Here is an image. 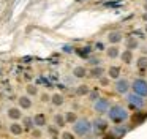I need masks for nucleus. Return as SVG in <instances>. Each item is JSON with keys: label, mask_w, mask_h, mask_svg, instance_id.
<instances>
[{"label": "nucleus", "mask_w": 147, "mask_h": 139, "mask_svg": "<svg viewBox=\"0 0 147 139\" xmlns=\"http://www.w3.org/2000/svg\"><path fill=\"white\" fill-rule=\"evenodd\" d=\"M18 104H19V107L22 111H29V109H32V106H33V100H32V96H29V95H21L19 98H18Z\"/></svg>", "instance_id": "9d476101"}, {"label": "nucleus", "mask_w": 147, "mask_h": 139, "mask_svg": "<svg viewBox=\"0 0 147 139\" xmlns=\"http://www.w3.org/2000/svg\"><path fill=\"white\" fill-rule=\"evenodd\" d=\"M63 103H65V96L62 93H52L51 95V104L52 106H55V107H60V106H63Z\"/></svg>", "instance_id": "412c9836"}, {"label": "nucleus", "mask_w": 147, "mask_h": 139, "mask_svg": "<svg viewBox=\"0 0 147 139\" xmlns=\"http://www.w3.org/2000/svg\"><path fill=\"white\" fill-rule=\"evenodd\" d=\"M144 33H146V35H147V24H146V25H144Z\"/></svg>", "instance_id": "e433bc0d"}, {"label": "nucleus", "mask_w": 147, "mask_h": 139, "mask_svg": "<svg viewBox=\"0 0 147 139\" xmlns=\"http://www.w3.org/2000/svg\"><path fill=\"white\" fill-rule=\"evenodd\" d=\"M127 104L130 109H133L134 112H138V111H142L144 107H146V98L139 96V95L133 93V92H130V93L127 95Z\"/></svg>", "instance_id": "7ed1b4c3"}, {"label": "nucleus", "mask_w": 147, "mask_h": 139, "mask_svg": "<svg viewBox=\"0 0 147 139\" xmlns=\"http://www.w3.org/2000/svg\"><path fill=\"white\" fill-rule=\"evenodd\" d=\"M87 98H89V100L93 103V101H96L100 98V92L96 90V88H92V90L89 92V95H87Z\"/></svg>", "instance_id": "cd10ccee"}, {"label": "nucleus", "mask_w": 147, "mask_h": 139, "mask_svg": "<svg viewBox=\"0 0 147 139\" xmlns=\"http://www.w3.org/2000/svg\"><path fill=\"white\" fill-rule=\"evenodd\" d=\"M123 40H125L123 33H122L120 30H117V28L109 30L108 33H106V41H108V44H120Z\"/></svg>", "instance_id": "6e6552de"}, {"label": "nucleus", "mask_w": 147, "mask_h": 139, "mask_svg": "<svg viewBox=\"0 0 147 139\" xmlns=\"http://www.w3.org/2000/svg\"><path fill=\"white\" fill-rule=\"evenodd\" d=\"M32 136L33 138H40V136H41V131H40V130H32Z\"/></svg>", "instance_id": "2f4dec72"}, {"label": "nucleus", "mask_w": 147, "mask_h": 139, "mask_svg": "<svg viewBox=\"0 0 147 139\" xmlns=\"http://www.w3.org/2000/svg\"><path fill=\"white\" fill-rule=\"evenodd\" d=\"M103 139H117V138H115V136L112 134V133H106V134L103 136Z\"/></svg>", "instance_id": "473e14b6"}, {"label": "nucleus", "mask_w": 147, "mask_h": 139, "mask_svg": "<svg viewBox=\"0 0 147 139\" xmlns=\"http://www.w3.org/2000/svg\"><path fill=\"white\" fill-rule=\"evenodd\" d=\"M7 117L11 120V122H19L22 120V109L18 106H11L7 109Z\"/></svg>", "instance_id": "1a4fd4ad"}, {"label": "nucleus", "mask_w": 147, "mask_h": 139, "mask_svg": "<svg viewBox=\"0 0 147 139\" xmlns=\"http://www.w3.org/2000/svg\"><path fill=\"white\" fill-rule=\"evenodd\" d=\"M73 133L76 134V138H87L92 133V122L86 117H79L76 123H73Z\"/></svg>", "instance_id": "f03ea898"}, {"label": "nucleus", "mask_w": 147, "mask_h": 139, "mask_svg": "<svg viewBox=\"0 0 147 139\" xmlns=\"http://www.w3.org/2000/svg\"><path fill=\"white\" fill-rule=\"evenodd\" d=\"M141 19H142V21L147 24V11H144V13H142V16H141Z\"/></svg>", "instance_id": "f704fd0d"}, {"label": "nucleus", "mask_w": 147, "mask_h": 139, "mask_svg": "<svg viewBox=\"0 0 147 139\" xmlns=\"http://www.w3.org/2000/svg\"><path fill=\"white\" fill-rule=\"evenodd\" d=\"M49 133H51L52 136H55L59 133V126H55V125H52V126H49V130H48Z\"/></svg>", "instance_id": "7c9ffc66"}, {"label": "nucleus", "mask_w": 147, "mask_h": 139, "mask_svg": "<svg viewBox=\"0 0 147 139\" xmlns=\"http://www.w3.org/2000/svg\"><path fill=\"white\" fill-rule=\"evenodd\" d=\"M71 74H73V78H76V79H84V78L89 76V70H87L86 66H82V65H76L73 68V71H71Z\"/></svg>", "instance_id": "4468645a"}, {"label": "nucleus", "mask_w": 147, "mask_h": 139, "mask_svg": "<svg viewBox=\"0 0 147 139\" xmlns=\"http://www.w3.org/2000/svg\"><path fill=\"white\" fill-rule=\"evenodd\" d=\"M111 101H109V98H105V96H100L96 101H93L92 107L93 111H95L96 114H100V115H103V114H108V111L111 109Z\"/></svg>", "instance_id": "423d86ee"}, {"label": "nucleus", "mask_w": 147, "mask_h": 139, "mask_svg": "<svg viewBox=\"0 0 147 139\" xmlns=\"http://www.w3.org/2000/svg\"><path fill=\"white\" fill-rule=\"evenodd\" d=\"M120 47H119V44H109L108 49H106V57H108L109 60H115L120 57Z\"/></svg>", "instance_id": "f8f14e48"}, {"label": "nucleus", "mask_w": 147, "mask_h": 139, "mask_svg": "<svg viewBox=\"0 0 147 139\" xmlns=\"http://www.w3.org/2000/svg\"><path fill=\"white\" fill-rule=\"evenodd\" d=\"M26 92H27L29 96H36V95H38V87H36L35 84H27Z\"/></svg>", "instance_id": "bb28decb"}, {"label": "nucleus", "mask_w": 147, "mask_h": 139, "mask_svg": "<svg viewBox=\"0 0 147 139\" xmlns=\"http://www.w3.org/2000/svg\"><path fill=\"white\" fill-rule=\"evenodd\" d=\"M109 128V120L103 117H95L92 120V133L95 136H105Z\"/></svg>", "instance_id": "20e7f679"}, {"label": "nucleus", "mask_w": 147, "mask_h": 139, "mask_svg": "<svg viewBox=\"0 0 147 139\" xmlns=\"http://www.w3.org/2000/svg\"><path fill=\"white\" fill-rule=\"evenodd\" d=\"M22 126H24V131H32L33 130V117H22Z\"/></svg>", "instance_id": "b1692460"}, {"label": "nucleus", "mask_w": 147, "mask_h": 139, "mask_svg": "<svg viewBox=\"0 0 147 139\" xmlns=\"http://www.w3.org/2000/svg\"><path fill=\"white\" fill-rule=\"evenodd\" d=\"M119 59L122 60V63H125V65H131L134 60V52L133 51H128V49H123L120 52V57Z\"/></svg>", "instance_id": "a211bd4d"}, {"label": "nucleus", "mask_w": 147, "mask_h": 139, "mask_svg": "<svg viewBox=\"0 0 147 139\" xmlns=\"http://www.w3.org/2000/svg\"><path fill=\"white\" fill-rule=\"evenodd\" d=\"M106 115H108L109 122L114 123V125H123L130 119V111H128V107L122 106V104H112Z\"/></svg>", "instance_id": "f257e3e1"}, {"label": "nucleus", "mask_w": 147, "mask_h": 139, "mask_svg": "<svg viewBox=\"0 0 147 139\" xmlns=\"http://www.w3.org/2000/svg\"><path fill=\"white\" fill-rule=\"evenodd\" d=\"M98 82H100V85H101V87H108V85L111 84V79H109L108 76H103V78L98 79Z\"/></svg>", "instance_id": "c756f323"}, {"label": "nucleus", "mask_w": 147, "mask_h": 139, "mask_svg": "<svg viewBox=\"0 0 147 139\" xmlns=\"http://www.w3.org/2000/svg\"><path fill=\"white\" fill-rule=\"evenodd\" d=\"M134 66H136V70L138 71H141V73H144V71H147V55H139L136 60H134Z\"/></svg>", "instance_id": "aec40b11"}, {"label": "nucleus", "mask_w": 147, "mask_h": 139, "mask_svg": "<svg viewBox=\"0 0 147 139\" xmlns=\"http://www.w3.org/2000/svg\"><path fill=\"white\" fill-rule=\"evenodd\" d=\"M122 70H120V66L119 65H111V66H108V70H106V76H108L109 79H114V81H117L119 78H122Z\"/></svg>", "instance_id": "ddd939ff"}, {"label": "nucleus", "mask_w": 147, "mask_h": 139, "mask_svg": "<svg viewBox=\"0 0 147 139\" xmlns=\"http://www.w3.org/2000/svg\"><path fill=\"white\" fill-rule=\"evenodd\" d=\"M84 139H95V138H84Z\"/></svg>", "instance_id": "4c0bfd02"}, {"label": "nucleus", "mask_w": 147, "mask_h": 139, "mask_svg": "<svg viewBox=\"0 0 147 139\" xmlns=\"http://www.w3.org/2000/svg\"><path fill=\"white\" fill-rule=\"evenodd\" d=\"M144 2H147V0H144Z\"/></svg>", "instance_id": "58836bf2"}, {"label": "nucleus", "mask_w": 147, "mask_h": 139, "mask_svg": "<svg viewBox=\"0 0 147 139\" xmlns=\"http://www.w3.org/2000/svg\"><path fill=\"white\" fill-rule=\"evenodd\" d=\"M128 131H130V126H127L123 123V125H114V128H112L109 133H112V134L119 139V138H122V136H125Z\"/></svg>", "instance_id": "dca6fc26"}, {"label": "nucleus", "mask_w": 147, "mask_h": 139, "mask_svg": "<svg viewBox=\"0 0 147 139\" xmlns=\"http://www.w3.org/2000/svg\"><path fill=\"white\" fill-rule=\"evenodd\" d=\"M123 44H125V49L133 51V52L141 47V43H139V40H138L136 36H128V38H125V40H123Z\"/></svg>", "instance_id": "9b49d317"}, {"label": "nucleus", "mask_w": 147, "mask_h": 139, "mask_svg": "<svg viewBox=\"0 0 147 139\" xmlns=\"http://www.w3.org/2000/svg\"><path fill=\"white\" fill-rule=\"evenodd\" d=\"M41 100H43V101H51V95H48V93L41 95Z\"/></svg>", "instance_id": "72a5a7b5"}, {"label": "nucleus", "mask_w": 147, "mask_h": 139, "mask_svg": "<svg viewBox=\"0 0 147 139\" xmlns=\"http://www.w3.org/2000/svg\"><path fill=\"white\" fill-rule=\"evenodd\" d=\"M105 74H106V70L103 68L101 65L90 66V70H89V76H90V78H93V79H100V78H103Z\"/></svg>", "instance_id": "2eb2a0df"}, {"label": "nucleus", "mask_w": 147, "mask_h": 139, "mask_svg": "<svg viewBox=\"0 0 147 139\" xmlns=\"http://www.w3.org/2000/svg\"><path fill=\"white\" fill-rule=\"evenodd\" d=\"M52 122H54V125L59 126V128H63V126L67 125V120H65L63 114H55V115L52 117Z\"/></svg>", "instance_id": "4be33fe9"}, {"label": "nucleus", "mask_w": 147, "mask_h": 139, "mask_svg": "<svg viewBox=\"0 0 147 139\" xmlns=\"http://www.w3.org/2000/svg\"><path fill=\"white\" fill-rule=\"evenodd\" d=\"M33 125L36 126V128H43V126L48 125V117H46V114L43 112H38L33 115Z\"/></svg>", "instance_id": "f3484780"}, {"label": "nucleus", "mask_w": 147, "mask_h": 139, "mask_svg": "<svg viewBox=\"0 0 147 139\" xmlns=\"http://www.w3.org/2000/svg\"><path fill=\"white\" fill-rule=\"evenodd\" d=\"M146 119H147V114L142 112V111H138V112L134 114V117H133V122L138 125V123H142Z\"/></svg>", "instance_id": "a878e982"}, {"label": "nucleus", "mask_w": 147, "mask_h": 139, "mask_svg": "<svg viewBox=\"0 0 147 139\" xmlns=\"http://www.w3.org/2000/svg\"><path fill=\"white\" fill-rule=\"evenodd\" d=\"M114 90L117 95H125L127 96L131 90V82L127 78H119L117 81H114Z\"/></svg>", "instance_id": "0eeeda50"}, {"label": "nucleus", "mask_w": 147, "mask_h": 139, "mask_svg": "<svg viewBox=\"0 0 147 139\" xmlns=\"http://www.w3.org/2000/svg\"><path fill=\"white\" fill-rule=\"evenodd\" d=\"M142 9H144V11H147V2L142 3Z\"/></svg>", "instance_id": "c9c22d12"}, {"label": "nucleus", "mask_w": 147, "mask_h": 139, "mask_svg": "<svg viewBox=\"0 0 147 139\" xmlns=\"http://www.w3.org/2000/svg\"><path fill=\"white\" fill-rule=\"evenodd\" d=\"M63 115H65V120H67V123H70V125L76 123V120L79 119V117H78V114L74 112V111H68V112L63 114Z\"/></svg>", "instance_id": "393cba45"}, {"label": "nucleus", "mask_w": 147, "mask_h": 139, "mask_svg": "<svg viewBox=\"0 0 147 139\" xmlns=\"http://www.w3.org/2000/svg\"><path fill=\"white\" fill-rule=\"evenodd\" d=\"M131 92L142 98H147V79L144 78H134L131 81Z\"/></svg>", "instance_id": "39448f33"}, {"label": "nucleus", "mask_w": 147, "mask_h": 139, "mask_svg": "<svg viewBox=\"0 0 147 139\" xmlns=\"http://www.w3.org/2000/svg\"><path fill=\"white\" fill-rule=\"evenodd\" d=\"M90 90H92V88H90L87 84H81V85H78V87H76V95H78V96H87Z\"/></svg>", "instance_id": "5701e85b"}, {"label": "nucleus", "mask_w": 147, "mask_h": 139, "mask_svg": "<svg viewBox=\"0 0 147 139\" xmlns=\"http://www.w3.org/2000/svg\"><path fill=\"white\" fill-rule=\"evenodd\" d=\"M60 139H76V134L73 131H62Z\"/></svg>", "instance_id": "c85d7f7f"}, {"label": "nucleus", "mask_w": 147, "mask_h": 139, "mask_svg": "<svg viewBox=\"0 0 147 139\" xmlns=\"http://www.w3.org/2000/svg\"><path fill=\"white\" fill-rule=\"evenodd\" d=\"M8 131H10V134L13 136H21L24 133V126L21 122H11L10 126H8Z\"/></svg>", "instance_id": "6ab92c4d"}]
</instances>
